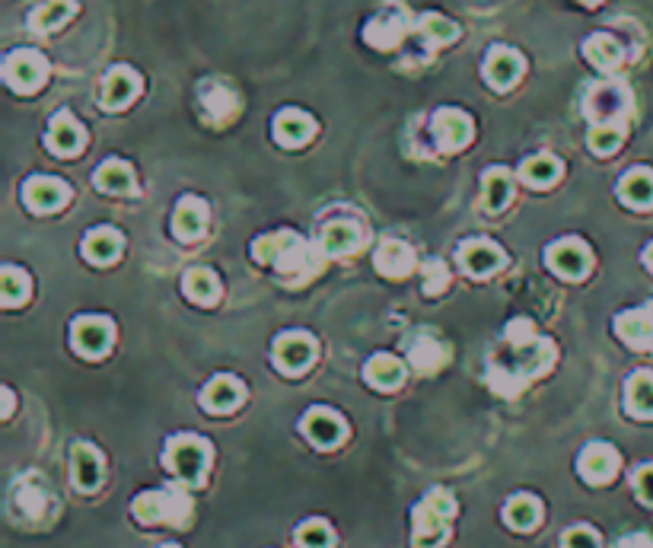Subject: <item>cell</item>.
Masks as SVG:
<instances>
[{
	"instance_id": "obj_43",
	"label": "cell",
	"mask_w": 653,
	"mask_h": 548,
	"mask_svg": "<svg viewBox=\"0 0 653 548\" xmlns=\"http://www.w3.org/2000/svg\"><path fill=\"white\" fill-rule=\"evenodd\" d=\"M446 361V354L440 345H434V341H418L415 351H411V364H415L418 370H434Z\"/></svg>"
},
{
	"instance_id": "obj_17",
	"label": "cell",
	"mask_w": 653,
	"mask_h": 548,
	"mask_svg": "<svg viewBox=\"0 0 653 548\" xmlns=\"http://www.w3.org/2000/svg\"><path fill=\"white\" fill-rule=\"evenodd\" d=\"M243 396H246L243 383L233 380V376H217V380H211L208 389H204L201 402H204V408L217 411V415H227V411H233L239 402H243Z\"/></svg>"
},
{
	"instance_id": "obj_8",
	"label": "cell",
	"mask_w": 653,
	"mask_h": 548,
	"mask_svg": "<svg viewBox=\"0 0 653 548\" xmlns=\"http://www.w3.org/2000/svg\"><path fill=\"white\" fill-rule=\"evenodd\" d=\"M434 137L443 150H462L472 141V118L459 109H440L434 115Z\"/></svg>"
},
{
	"instance_id": "obj_19",
	"label": "cell",
	"mask_w": 653,
	"mask_h": 548,
	"mask_svg": "<svg viewBox=\"0 0 653 548\" xmlns=\"http://www.w3.org/2000/svg\"><path fill=\"white\" fill-rule=\"evenodd\" d=\"M373 265L380 268V274H386V278H405L411 265H415V255H411V249L399 243V239H386V243L376 249Z\"/></svg>"
},
{
	"instance_id": "obj_26",
	"label": "cell",
	"mask_w": 653,
	"mask_h": 548,
	"mask_svg": "<svg viewBox=\"0 0 653 548\" xmlns=\"http://www.w3.org/2000/svg\"><path fill=\"white\" fill-rule=\"evenodd\" d=\"M74 482L83 491H93L102 482V459L87 443H77L74 447Z\"/></svg>"
},
{
	"instance_id": "obj_36",
	"label": "cell",
	"mask_w": 653,
	"mask_h": 548,
	"mask_svg": "<svg viewBox=\"0 0 653 548\" xmlns=\"http://www.w3.org/2000/svg\"><path fill=\"white\" fill-rule=\"evenodd\" d=\"M513 198V179L507 169H491L485 176V204L491 211H501L504 204Z\"/></svg>"
},
{
	"instance_id": "obj_39",
	"label": "cell",
	"mask_w": 653,
	"mask_h": 548,
	"mask_svg": "<svg viewBox=\"0 0 653 548\" xmlns=\"http://www.w3.org/2000/svg\"><path fill=\"white\" fill-rule=\"evenodd\" d=\"M622 137H625V131L618 125H593L590 128V147H593V153H599V157H609V153L622 147Z\"/></svg>"
},
{
	"instance_id": "obj_4",
	"label": "cell",
	"mask_w": 653,
	"mask_h": 548,
	"mask_svg": "<svg viewBox=\"0 0 653 548\" xmlns=\"http://www.w3.org/2000/svg\"><path fill=\"white\" fill-rule=\"evenodd\" d=\"M545 262L558 274V278L577 281L590 271V252H587V246L580 243V239H558V243L548 246Z\"/></svg>"
},
{
	"instance_id": "obj_47",
	"label": "cell",
	"mask_w": 653,
	"mask_h": 548,
	"mask_svg": "<svg viewBox=\"0 0 653 548\" xmlns=\"http://www.w3.org/2000/svg\"><path fill=\"white\" fill-rule=\"evenodd\" d=\"M644 262H647V268H653V243H650V249H647V255H644Z\"/></svg>"
},
{
	"instance_id": "obj_27",
	"label": "cell",
	"mask_w": 653,
	"mask_h": 548,
	"mask_svg": "<svg viewBox=\"0 0 653 548\" xmlns=\"http://www.w3.org/2000/svg\"><path fill=\"white\" fill-rule=\"evenodd\" d=\"M402 32H405V20L399 13H383V16H376V20L367 26L364 32V39L373 45V48H395L402 39Z\"/></svg>"
},
{
	"instance_id": "obj_40",
	"label": "cell",
	"mask_w": 653,
	"mask_h": 548,
	"mask_svg": "<svg viewBox=\"0 0 653 548\" xmlns=\"http://www.w3.org/2000/svg\"><path fill=\"white\" fill-rule=\"evenodd\" d=\"M294 233H271V236H262L259 243L252 246V255L259 262H278L281 255H284V249L294 243Z\"/></svg>"
},
{
	"instance_id": "obj_11",
	"label": "cell",
	"mask_w": 653,
	"mask_h": 548,
	"mask_svg": "<svg viewBox=\"0 0 653 548\" xmlns=\"http://www.w3.org/2000/svg\"><path fill=\"white\" fill-rule=\"evenodd\" d=\"M87 144V134H83L80 122L71 112H58L55 122L48 128V147L58 153V157H74Z\"/></svg>"
},
{
	"instance_id": "obj_35",
	"label": "cell",
	"mask_w": 653,
	"mask_h": 548,
	"mask_svg": "<svg viewBox=\"0 0 653 548\" xmlns=\"http://www.w3.org/2000/svg\"><path fill=\"white\" fill-rule=\"evenodd\" d=\"M504 517L510 526H517V529H532L539 523L542 517V507L536 498H529V494H520V498H513L507 507H504Z\"/></svg>"
},
{
	"instance_id": "obj_22",
	"label": "cell",
	"mask_w": 653,
	"mask_h": 548,
	"mask_svg": "<svg viewBox=\"0 0 653 548\" xmlns=\"http://www.w3.org/2000/svg\"><path fill=\"white\" fill-rule=\"evenodd\" d=\"M625 408L634 418H653V373H634L625 386Z\"/></svg>"
},
{
	"instance_id": "obj_33",
	"label": "cell",
	"mask_w": 653,
	"mask_h": 548,
	"mask_svg": "<svg viewBox=\"0 0 653 548\" xmlns=\"http://www.w3.org/2000/svg\"><path fill=\"white\" fill-rule=\"evenodd\" d=\"M583 51H587L590 64H596L599 71H615V67L622 64V45H618L612 36H593V39H587Z\"/></svg>"
},
{
	"instance_id": "obj_7",
	"label": "cell",
	"mask_w": 653,
	"mask_h": 548,
	"mask_svg": "<svg viewBox=\"0 0 653 548\" xmlns=\"http://www.w3.org/2000/svg\"><path fill=\"white\" fill-rule=\"evenodd\" d=\"M316 357V341L309 335H300V332H290V335H281L274 341V364L287 373H300L309 367V361Z\"/></svg>"
},
{
	"instance_id": "obj_3",
	"label": "cell",
	"mask_w": 653,
	"mask_h": 548,
	"mask_svg": "<svg viewBox=\"0 0 653 548\" xmlns=\"http://www.w3.org/2000/svg\"><path fill=\"white\" fill-rule=\"evenodd\" d=\"M48 77V64L39 51H13L4 61V80L10 83V90L16 93H36Z\"/></svg>"
},
{
	"instance_id": "obj_1",
	"label": "cell",
	"mask_w": 653,
	"mask_h": 548,
	"mask_svg": "<svg viewBox=\"0 0 653 548\" xmlns=\"http://www.w3.org/2000/svg\"><path fill=\"white\" fill-rule=\"evenodd\" d=\"M453 498L450 491H431L427 498L415 507V520H411V539L418 548H437L446 539V523L453 517Z\"/></svg>"
},
{
	"instance_id": "obj_20",
	"label": "cell",
	"mask_w": 653,
	"mask_h": 548,
	"mask_svg": "<svg viewBox=\"0 0 653 548\" xmlns=\"http://www.w3.org/2000/svg\"><path fill=\"white\" fill-rule=\"evenodd\" d=\"M618 195H622L628 208H638V211L653 208V173L650 169H631V173L618 182Z\"/></svg>"
},
{
	"instance_id": "obj_45",
	"label": "cell",
	"mask_w": 653,
	"mask_h": 548,
	"mask_svg": "<svg viewBox=\"0 0 653 548\" xmlns=\"http://www.w3.org/2000/svg\"><path fill=\"white\" fill-rule=\"evenodd\" d=\"M564 548H599V536L587 526H574L571 533L564 536Z\"/></svg>"
},
{
	"instance_id": "obj_2",
	"label": "cell",
	"mask_w": 653,
	"mask_h": 548,
	"mask_svg": "<svg viewBox=\"0 0 653 548\" xmlns=\"http://www.w3.org/2000/svg\"><path fill=\"white\" fill-rule=\"evenodd\" d=\"M211 462V447L198 437H173L166 447V466L173 469L182 482L198 485L201 475L208 472Z\"/></svg>"
},
{
	"instance_id": "obj_48",
	"label": "cell",
	"mask_w": 653,
	"mask_h": 548,
	"mask_svg": "<svg viewBox=\"0 0 653 548\" xmlns=\"http://www.w3.org/2000/svg\"><path fill=\"white\" fill-rule=\"evenodd\" d=\"M580 4H587V7H593V4H599V0H580Z\"/></svg>"
},
{
	"instance_id": "obj_34",
	"label": "cell",
	"mask_w": 653,
	"mask_h": 548,
	"mask_svg": "<svg viewBox=\"0 0 653 548\" xmlns=\"http://www.w3.org/2000/svg\"><path fill=\"white\" fill-rule=\"evenodd\" d=\"M201 102H204V109H208V115L214 118V122H223V118H230L236 112V96L227 87H220V83H208V87H201Z\"/></svg>"
},
{
	"instance_id": "obj_18",
	"label": "cell",
	"mask_w": 653,
	"mask_h": 548,
	"mask_svg": "<svg viewBox=\"0 0 653 548\" xmlns=\"http://www.w3.org/2000/svg\"><path fill=\"white\" fill-rule=\"evenodd\" d=\"M615 332L622 335L631 348H650L653 345V313L650 310H631L615 319Z\"/></svg>"
},
{
	"instance_id": "obj_41",
	"label": "cell",
	"mask_w": 653,
	"mask_h": 548,
	"mask_svg": "<svg viewBox=\"0 0 653 548\" xmlns=\"http://www.w3.org/2000/svg\"><path fill=\"white\" fill-rule=\"evenodd\" d=\"M0 284H4V303L7 306H16V303H23L29 297V278L20 268H4V278H0Z\"/></svg>"
},
{
	"instance_id": "obj_6",
	"label": "cell",
	"mask_w": 653,
	"mask_h": 548,
	"mask_svg": "<svg viewBox=\"0 0 653 548\" xmlns=\"http://www.w3.org/2000/svg\"><path fill=\"white\" fill-rule=\"evenodd\" d=\"M71 338H74V348H77L83 357H102V354L109 351L115 332H112V322H109V319H102V316H83V319L74 322Z\"/></svg>"
},
{
	"instance_id": "obj_5",
	"label": "cell",
	"mask_w": 653,
	"mask_h": 548,
	"mask_svg": "<svg viewBox=\"0 0 653 548\" xmlns=\"http://www.w3.org/2000/svg\"><path fill=\"white\" fill-rule=\"evenodd\" d=\"M628 102H631V96L622 83H599V87L590 90L583 109H587V115L596 125H612L618 115L628 112Z\"/></svg>"
},
{
	"instance_id": "obj_14",
	"label": "cell",
	"mask_w": 653,
	"mask_h": 548,
	"mask_svg": "<svg viewBox=\"0 0 653 548\" xmlns=\"http://www.w3.org/2000/svg\"><path fill=\"white\" fill-rule=\"evenodd\" d=\"M313 134H316V122L300 109H284L274 118V137H278L284 147H300Z\"/></svg>"
},
{
	"instance_id": "obj_44",
	"label": "cell",
	"mask_w": 653,
	"mask_h": 548,
	"mask_svg": "<svg viewBox=\"0 0 653 548\" xmlns=\"http://www.w3.org/2000/svg\"><path fill=\"white\" fill-rule=\"evenodd\" d=\"M446 281H450V278H446V265L440 259H431L424 265V290H427V294H440V290L446 287Z\"/></svg>"
},
{
	"instance_id": "obj_23",
	"label": "cell",
	"mask_w": 653,
	"mask_h": 548,
	"mask_svg": "<svg viewBox=\"0 0 653 548\" xmlns=\"http://www.w3.org/2000/svg\"><path fill=\"white\" fill-rule=\"evenodd\" d=\"M118 252H122V236H118V230H112V227L93 230L87 239H83V255H87L93 265L115 262Z\"/></svg>"
},
{
	"instance_id": "obj_28",
	"label": "cell",
	"mask_w": 653,
	"mask_h": 548,
	"mask_svg": "<svg viewBox=\"0 0 653 548\" xmlns=\"http://www.w3.org/2000/svg\"><path fill=\"white\" fill-rule=\"evenodd\" d=\"M360 246V233L348 220H335L322 230V249L329 255H348Z\"/></svg>"
},
{
	"instance_id": "obj_32",
	"label": "cell",
	"mask_w": 653,
	"mask_h": 548,
	"mask_svg": "<svg viewBox=\"0 0 653 548\" xmlns=\"http://www.w3.org/2000/svg\"><path fill=\"white\" fill-rule=\"evenodd\" d=\"M278 268L284 274H303V278H313V274L319 271V259L309 252V246H303L300 239H294L290 249H284V255L278 259Z\"/></svg>"
},
{
	"instance_id": "obj_38",
	"label": "cell",
	"mask_w": 653,
	"mask_h": 548,
	"mask_svg": "<svg viewBox=\"0 0 653 548\" xmlns=\"http://www.w3.org/2000/svg\"><path fill=\"white\" fill-rule=\"evenodd\" d=\"M421 36L427 42H434V45H446V42H453L459 36V29L450 23V20H443V16H434V13H427L421 16Z\"/></svg>"
},
{
	"instance_id": "obj_12",
	"label": "cell",
	"mask_w": 653,
	"mask_h": 548,
	"mask_svg": "<svg viewBox=\"0 0 653 548\" xmlns=\"http://www.w3.org/2000/svg\"><path fill=\"white\" fill-rule=\"evenodd\" d=\"M520 74H523V58H520V51L504 48V45L491 48L488 64H485V77L491 80V87H494V90H507V87H513V83L520 80Z\"/></svg>"
},
{
	"instance_id": "obj_46",
	"label": "cell",
	"mask_w": 653,
	"mask_h": 548,
	"mask_svg": "<svg viewBox=\"0 0 653 548\" xmlns=\"http://www.w3.org/2000/svg\"><path fill=\"white\" fill-rule=\"evenodd\" d=\"M634 488H638L641 501L653 504V466H644L638 475H634Z\"/></svg>"
},
{
	"instance_id": "obj_9",
	"label": "cell",
	"mask_w": 653,
	"mask_h": 548,
	"mask_svg": "<svg viewBox=\"0 0 653 548\" xmlns=\"http://www.w3.org/2000/svg\"><path fill=\"white\" fill-rule=\"evenodd\" d=\"M23 198L32 211H39V214H48V211H58L67 204V198H71V188H67L61 179H48V176H36V179H29L26 188H23Z\"/></svg>"
},
{
	"instance_id": "obj_15",
	"label": "cell",
	"mask_w": 653,
	"mask_h": 548,
	"mask_svg": "<svg viewBox=\"0 0 653 548\" xmlns=\"http://www.w3.org/2000/svg\"><path fill=\"white\" fill-rule=\"evenodd\" d=\"M615 469H618V456L612 447H606V443H593V447L580 453V475L593 485L609 482Z\"/></svg>"
},
{
	"instance_id": "obj_29",
	"label": "cell",
	"mask_w": 653,
	"mask_h": 548,
	"mask_svg": "<svg viewBox=\"0 0 653 548\" xmlns=\"http://www.w3.org/2000/svg\"><path fill=\"white\" fill-rule=\"evenodd\" d=\"M520 176L532 188H545V185H552L561 176V163L555 157H548V153H539V157H529L523 163Z\"/></svg>"
},
{
	"instance_id": "obj_10",
	"label": "cell",
	"mask_w": 653,
	"mask_h": 548,
	"mask_svg": "<svg viewBox=\"0 0 653 548\" xmlns=\"http://www.w3.org/2000/svg\"><path fill=\"white\" fill-rule=\"evenodd\" d=\"M137 93H141V77H137L131 67H112L109 77L102 80L99 99L106 109H125L128 102H134Z\"/></svg>"
},
{
	"instance_id": "obj_25",
	"label": "cell",
	"mask_w": 653,
	"mask_h": 548,
	"mask_svg": "<svg viewBox=\"0 0 653 548\" xmlns=\"http://www.w3.org/2000/svg\"><path fill=\"white\" fill-rule=\"evenodd\" d=\"M96 188L109 195H128L134 188V176H131V166L122 163V160H106L99 169H96Z\"/></svg>"
},
{
	"instance_id": "obj_49",
	"label": "cell",
	"mask_w": 653,
	"mask_h": 548,
	"mask_svg": "<svg viewBox=\"0 0 653 548\" xmlns=\"http://www.w3.org/2000/svg\"><path fill=\"white\" fill-rule=\"evenodd\" d=\"M166 548H173V545H166Z\"/></svg>"
},
{
	"instance_id": "obj_42",
	"label": "cell",
	"mask_w": 653,
	"mask_h": 548,
	"mask_svg": "<svg viewBox=\"0 0 653 548\" xmlns=\"http://www.w3.org/2000/svg\"><path fill=\"white\" fill-rule=\"evenodd\" d=\"M297 542L303 548H329L335 542V536H332V529L325 526L322 520H309V523H303L297 529Z\"/></svg>"
},
{
	"instance_id": "obj_37",
	"label": "cell",
	"mask_w": 653,
	"mask_h": 548,
	"mask_svg": "<svg viewBox=\"0 0 653 548\" xmlns=\"http://www.w3.org/2000/svg\"><path fill=\"white\" fill-rule=\"evenodd\" d=\"M169 494L166 491H153V494H141V498L134 501V513L141 517L144 523H157V520H166L169 517Z\"/></svg>"
},
{
	"instance_id": "obj_24",
	"label": "cell",
	"mask_w": 653,
	"mask_h": 548,
	"mask_svg": "<svg viewBox=\"0 0 653 548\" xmlns=\"http://www.w3.org/2000/svg\"><path fill=\"white\" fill-rule=\"evenodd\" d=\"M364 376H367V383L376 386V389H395L405 380V367H402L399 357L376 354V357H370V361H367Z\"/></svg>"
},
{
	"instance_id": "obj_30",
	"label": "cell",
	"mask_w": 653,
	"mask_h": 548,
	"mask_svg": "<svg viewBox=\"0 0 653 548\" xmlns=\"http://www.w3.org/2000/svg\"><path fill=\"white\" fill-rule=\"evenodd\" d=\"M74 10H77L74 0H48V4H42L36 13H32V29H36V32L58 29V26H64L67 20H71Z\"/></svg>"
},
{
	"instance_id": "obj_16",
	"label": "cell",
	"mask_w": 653,
	"mask_h": 548,
	"mask_svg": "<svg viewBox=\"0 0 653 548\" xmlns=\"http://www.w3.org/2000/svg\"><path fill=\"white\" fill-rule=\"evenodd\" d=\"M462 265H466V271L475 274V278H485V274L504 265V252L494 243H488V239H472V243L462 246Z\"/></svg>"
},
{
	"instance_id": "obj_31",
	"label": "cell",
	"mask_w": 653,
	"mask_h": 548,
	"mask_svg": "<svg viewBox=\"0 0 653 548\" xmlns=\"http://www.w3.org/2000/svg\"><path fill=\"white\" fill-rule=\"evenodd\" d=\"M185 294L192 297L195 303H204V306H211V303H217V297H220V284H217V278L208 271V268H192L185 274Z\"/></svg>"
},
{
	"instance_id": "obj_13",
	"label": "cell",
	"mask_w": 653,
	"mask_h": 548,
	"mask_svg": "<svg viewBox=\"0 0 653 548\" xmlns=\"http://www.w3.org/2000/svg\"><path fill=\"white\" fill-rule=\"evenodd\" d=\"M303 431L316 447H335V443H341V437H345V421H341L335 411L316 408L303 418Z\"/></svg>"
},
{
	"instance_id": "obj_21",
	"label": "cell",
	"mask_w": 653,
	"mask_h": 548,
	"mask_svg": "<svg viewBox=\"0 0 653 548\" xmlns=\"http://www.w3.org/2000/svg\"><path fill=\"white\" fill-rule=\"evenodd\" d=\"M208 227V208H204L201 198H185L179 201V208L173 214V230L179 239H198Z\"/></svg>"
}]
</instances>
